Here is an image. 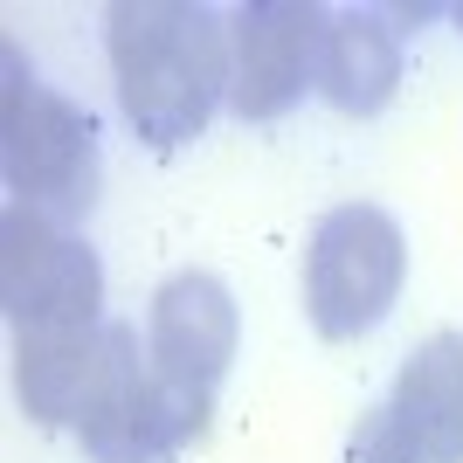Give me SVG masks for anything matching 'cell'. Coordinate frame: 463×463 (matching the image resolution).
<instances>
[{"label": "cell", "mask_w": 463, "mask_h": 463, "mask_svg": "<svg viewBox=\"0 0 463 463\" xmlns=\"http://www.w3.org/2000/svg\"><path fill=\"white\" fill-rule=\"evenodd\" d=\"M118 104L146 146H187L229 104V21L187 0H118L111 14Z\"/></svg>", "instance_id": "cell-1"}, {"label": "cell", "mask_w": 463, "mask_h": 463, "mask_svg": "<svg viewBox=\"0 0 463 463\" xmlns=\"http://www.w3.org/2000/svg\"><path fill=\"white\" fill-rule=\"evenodd\" d=\"M408 277V242L387 208L346 201L305 242V311L326 339H360L394 311Z\"/></svg>", "instance_id": "cell-2"}, {"label": "cell", "mask_w": 463, "mask_h": 463, "mask_svg": "<svg viewBox=\"0 0 463 463\" xmlns=\"http://www.w3.org/2000/svg\"><path fill=\"white\" fill-rule=\"evenodd\" d=\"M0 166H7V187L21 194V208L77 214L97 194L90 118L28 77L14 49H7V90H0Z\"/></svg>", "instance_id": "cell-3"}, {"label": "cell", "mask_w": 463, "mask_h": 463, "mask_svg": "<svg viewBox=\"0 0 463 463\" xmlns=\"http://www.w3.org/2000/svg\"><path fill=\"white\" fill-rule=\"evenodd\" d=\"M0 305L21 332H70L97 326L104 270L97 250H83L70 229H56L42 208H7L0 222Z\"/></svg>", "instance_id": "cell-4"}, {"label": "cell", "mask_w": 463, "mask_h": 463, "mask_svg": "<svg viewBox=\"0 0 463 463\" xmlns=\"http://www.w3.org/2000/svg\"><path fill=\"white\" fill-rule=\"evenodd\" d=\"M208 429V402L180 394L153 373V353H138V332L118 326V353H111V381L97 394V408L83 415V449L97 463H159L187 449Z\"/></svg>", "instance_id": "cell-5"}, {"label": "cell", "mask_w": 463, "mask_h": 463, "mask_svg": "<svg viewBox=\"0 0 463 463\" xmlns=\"http://www.w3.org/2000/svg\"><path fill=\"white\" fill-rule=\"evenodd\" d=\"M318 35L326 14L298 0H256L229 14V111L235 118H284L305 97L318 70Z\"/></svg>", "instance_id": "cell-6"}, {"label": "cell", "mask_w": 463, "mask_h": 463, "mask_svg": "<svg viewBox=\"0 0 463 463\" xmlns=\"http://www.w3.org/2000/svg\"><path fill=\"white\" fill-rule=\"evenodd\" d=\"M146 353L153 373L180 394L214 402V387L235 360V298L222 277L180 270L153 290V318H146Z\"/></svg>", "instance_id": "cell-7"}, {"label": "cell", "mask_w": 463, "mask_h": 463, "mask_svg": "<svg viewBox=\"0 0 463 463\" xmlns=\"http://www.w3.org/2000/svg\"><path fill=\"white\" fill-rule=\"evenodd\" d=\"M111 353H118V326L21 332V353H14L21 408H28L35 422L83 429V415L97 408V394H104V381H111Z\"/></svg>", "instance_id": "cell-8"}, {"label": "cell", "mask_w": 463, "mask_h": 463, "mask_svg": "<svg viewBox=\"0 0 463 463\" xmlns=\"http://www.w3.org/2000/svg\"><path fill=\"white\" fill-rule=\"evenodd\" d=\"M381 408L422 463H463V332L422 339Z\"/></svg>", "instance_id": "cell-9"}, {"label": "cell", "mask_w": 463, "mask_h": 463, "mask_svg": "<svg viewBox=\"0 0 463 463\" xmlns=\"http://www.w3.org/2000/svg\"><path fill=\"white\" fill-rule=\"evenodd\" d=\"M402 83V42L381 14H326L311 90L346 118H373Z\"/></svg>", "instance_id": "cell-10"}, {"label": "cell", "mask_w": 463, "mask_h": 463, "mask_svg": "<svg viewBox=\"0 0 463 463\" xmlns=\"http://www.w3.org/2000/svg\"><path fill=\"white\" fill-rule=\"evenodd\" d=\"M346 463H422V457L402 443V429L387 422V408H367L360 429H353V443H346Z\"/></svg>", "instance_id": "cell-11"}, {"label": "cell", "mask_w": 463, "mask_h": 463, "mask_svg": "<svg viewBox=\"0 0 463 463\" xmlns=\"http://www.w3.org/2000/svg\"><path fill=\"white\" fill-rule=\"evenodd\" d=\"M457 21H463V14H457Z\"/></svg>", "instance_id": "cell-12"}]
</instances>
